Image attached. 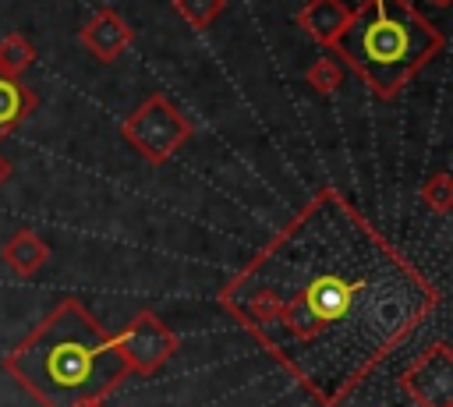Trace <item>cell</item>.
Returning <instances> with one entry per match:
<instances>
[{
  "instance_id": "6da1fadb",
  "label": "cell",
  "mask_w": 453,
  "mask_h": 407,
  "mask_svg": "<svg viewBox=\"0 0 453 407\" xmlns=\"http://www.w3.org/2000/svg\"><path fill=\"white\" fill-rule=\"evenodd\" d=\"M439 301V287L336 188L311 195L219 290L223 311L319 407L343 403Z\"/></svg>"
},
{
  "instance_id": "7a4b0ae2",
  "label": "cell",
  "mask_w": 453,
  "mask_h": 407,
  "mask_svg": "<svg viewBox=\"0 0 453 407\" xmlns=\"http://www.w3.org/2000/svg\"><path fill=\"white\" fill-rule=\"evenodd\" d=\"M4 372L39 407H106L113 389L131 379L117 333L78 297L57 301V308L4 354Z\"/></svg>"
},
{
  "instance_id": "3957f363",
  "label": "cell",
  "mask_w": 453,
  "mask_h": 407,
  "mask_svg": "<svg viewBox=\"0 0 453 407\" xmlns=\"http://www.w3.org/2000/svg\"><path fill=\"white\" fill-rule=\"evenodd\" d=\"M446 35L411 0H361L350 25L326 46L350 67L379 99H393L432 57H439Z\"/></svg>"
},
{
  "instance_id": "277c9868",
  "label": "cell",
  "mask_w": 453,
  "mask_h": 407,
  "mask_svg": "<svg viewBox=\"0 0 453 407\" xmlns=\"http://www.w3.org/2000/svg\"><path fill=\"white\" fill-rule=\"evenodd\" d=\"M120 131H124L127 145H131L145 163H152V166L166 163V159L195 134L191 120H188V117L170 103V96H163V92H152L149 99H142V103L124 117Z\"/></svg>"
},
{
  "instance_id": "5b68a950",
  "label": "cell",
  "mask_w": 453,
  "mask_h": 407,
  "mask_svg": "<svg viewBox=\"0 0 453 407\" xmlns=\"http://www.w3.org/2000/svg\"><path fill=\"white\" fill-rule=\"evenodd\" d=\"M117 340H120V350H124V357L131 365V375L159 372L177 354V347H180V340L170 333V326L156 311H149V308L134 311L131 322L117 333Z\"/></svg>"
},
{
  "instance_id": "8992f818",
  "label": "cell",
  "mask_w": 453,
  "mask_h": 407,
  "mask_svg": "<svg viewBox=\"0 0 453 407\" xmlns=\"http://www.w3.org/2000/svg\"><path fill=\"white\" fill-rule=\"evenodd\" d=\"M400 389L418 407H453V350L446 340L425 347L403 372Z\"/></svg>"
},
{
  "instance_id": "52a82bcc",
  "label": "cell",
  "mask_w": 453,
  "mask_h": 407,
  "mask_svg": "<svg viewBox=\"0 0 453 407\" xmlns=\"http://www.w3.org/2000/svg\"><path fill=\"white\" fill-rule=\"evenodd\" d=\"M131 25L113 11V7H99L96 14H92V21H85L81 25V32H78V39H81V46L96 57V60H103V64H113L127 46H131Z\"/></svg>"
},
{
  "instance_id": "ba28073f",
  "label": "cell",
  "mask_w": 453,
  "mask_h": 407,
  "mask_svg": "<svg viewBox=\"0 0 453 407\" xmlns=\"http://www.w3.org/2000/svg\"><path fill=\"white\" fill-rule=\"evenodd\" d=\"M350 14L354 7H347L343 0H308L297 14V25L319 42V46H329L347 25H350Z\"/></svg>"
},
{
  "instance_id": "9c48e42d",
  "label": "cell",
  "mask_w": 453,
  "mask_h": 407,
  "mask_svg": "<svg viewBox=\"0 0 453 407\" xmlns=\"http://www.w3.org/2000/svg\"><path fill=\"white\" fill-rule=\"evenodd\" d=\"M0 258L7 262L11 273H18V276H35V273L50 262V248H46V241H42L35 230L21 227V230H14V234L4 241Z\"/></svg>"
},
{
  "instance_id": "30bf717a",
  "label": "cell",
  "mask_w": 453,
  "mask_h": 407,
  "mask_svg": "<svg viewBox=\"0 0 453 407\" xmlns=\"http://www.w3.org/2000/svg\"><path fill=\"white\" fill-rule=\"evenodd\" d=\"M39 106V96L32 88H25L18 78L0 74V142Z\"/></svg>"
},
{
  "instance_id": "8fae6325",
  "label": "cell",
  "mask_w": 453,
  "mask_h": 407,
  "mask_svg": "<svg viewBox=\"0 0 453 407\" xmlns=\"http://www.w3.org/2000/svg\"><path fill=\"white\" fill-rule=\"evenodd\" d=\"M32 60H35V46L21 32H7L0 39V74L18 78L21 71H28Z\"/></svg>"
},
{
  "instance_id": "7c38bea8",
  "label": "cell",
  "mask_w": 453,
  "mask_h": 407,
  "mask_svg": "<svg viewBox=\"0 0 453 407\" xmlns=\"http://www.w3.org/2000/svg\"><path fill=\"white\" fill-rule=\"evenodd\" d=\"M304 81L311 85V92H315V96H333V92L343 85V67H340L333 57H319V60H311V64H308Z\"/></svg>"
},
{
  "instance_id": "4fadbf2b",
  "label": "cell",
  "mask_w": 453,
  "mask_h": 407,
  "mask_svg": "<svg viewBox=\"0 0 453 407\" xmlns=\"http://www.w3.org/2000/svg\"><path fill=\"white\" fill-rule=\"evenodd\" d=\"M421 202L432 209V212H449L453 209V177L446 173V170H439V173H432L425 184H421Z\"/></svg>"
},
{
  "instance_id": "5bb4252c",
  "label": "cell",
  "mask_w": 453,
  "mask_h": 407,
  "mask_svg": "<svg viewBox=\"0 0 453 407\" xmlns=\"http://www.w3.org/2000/svg\"><path fill=\"white\" fill-rule=\"evenodd\" d=\"M173 7L180 11V18H184L191 28H209L212 18L226 7V0H173Z\"/></svg>"
},
{
  "instance_id": "9a60e30c",
  "label": "cell",
  "mask_w": 453,
  "mask_h": 407,
  "mask_svg": "<svg viewBox=\"0 0 453 407\" xmlns=\"http://www.w3.org/2000/svg\"><path fill=\"white\" fill-rule=\"evenodd\" d=\"M11 177H14V166H11V159L0 152V184H7Z\"/></svg>"
},
{
  "instance_id": "2e32d148",
  "label": "cell",
  "mask_w": 453,
  "mask_h": 407,
  "mask_svg": "<svg viewBox=\"0 0 453 407\" xmlns=\"http://www.w3.org/2000/svg\"><path fill=\"white\" fill-rule=\"evenodd\" d=\"M428 4H432V7H449L453 0H428Z\"/></svg>"
}]
</instances>
